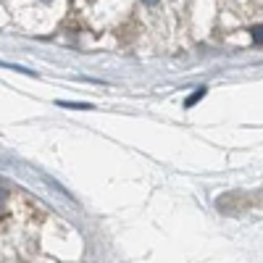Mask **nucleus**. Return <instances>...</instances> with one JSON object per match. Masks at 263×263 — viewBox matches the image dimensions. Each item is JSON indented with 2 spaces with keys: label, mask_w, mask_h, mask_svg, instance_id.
Masks as SVG:
<instances>
[{
  "label": "nucleus",
  "mask_w": 263,
  "mask_h": 263,
  "mask_svg": "<svg viewBox=\"0 0 263 263\" xmlns=\"http://www.w3.org/2000/svg\"><path fill=\"white\" fill-rule=\"evenodd\" d=\"M145 3H158V0H145Z\"/></svg>",
  "instance_id": "obj_3"
},
{
  "label": "nucleus",
  "mask_w": 263,
  "mask_h": 263,
  "mask_svg": "<svg viewBox=\"0 0 263 263\" xmlns=\"http://www.w3.org/2000/svg\"><path fill=\"white\" fill-rule=\"evenodd\" d=\"M45 3H50V0H45Z\"/></svg>",
  "instance_id": "obj_4"
},
{
  "label": "nucleus",
  "mask_w": 263,
  "mask_h": 263,
  "mask_svg": "<svg viewBox=\"0 0 263 263\" xmlns=\"http://www.w3.org/2000/svg\"><path fill=\"white\" fill-rule=\"evenodd\" d=\"M250 34H253V40H255V42H260V45H263V24L250 27Z\"/></svg>",
  "instance_id": "obj_2"
},
{
  "label": "nucleus",
  "mask_w": 263,
  "mask_h": 263,
  "mask_svg": "<svg viewBox=\"0 0 263 263\" xmlns=\"http://www.w3.org/2000/svg\"><path fill=\"white\" fill-rule=\"evenodd\" d=\"M205 92H208V87H200V90H195L187 100H184V108H192V105H197L203 98H205Z\"/></svg>",
  "instance_id": "obj_1"
}]
</instances>
